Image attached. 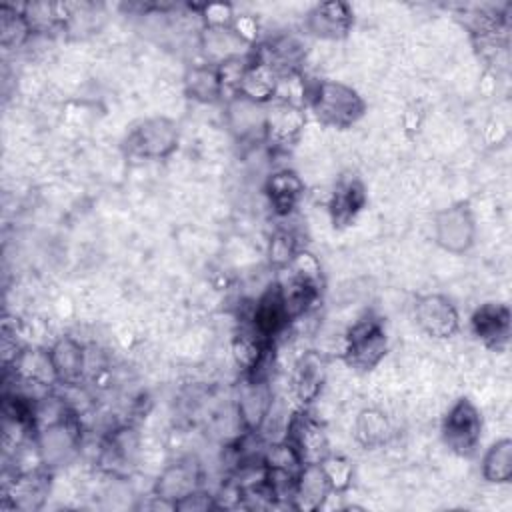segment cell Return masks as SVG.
Here are the masks:
<instances>
[{"label": "cell", "instance_id": "23", "mask_svg": "<svg viewBox=\"0 0 512 512\" xmlns=\"http://www.w3.org/2000/svg\"><path fill=\"white\" fill-rule=\"evenodd\" d=\"M324 378H326L324 358L318 352H314V350L304 352L300 356V360L296 362V368H294L292 388H294L296 400L302 406L310 404L320 394Z\"/></svg>", "mask_w": 512, "mask_h": 512}, {"label": "cell", "instance_id": "31", "mask_svg": "<svg viewBox=\"0 0 512 512\" xmlns=\"http://www.w3.org/2000/svg\"><path fill=\"white\" fill-rule=\"evenodd\" d=\"M248 56L232 58V60H226V62L216 66L218 68V78H220V96L226 98V102L240 94V84H242V78H244Z\"/></svg>", "mask_w": 512, "mask_h": 512}, {"label": "cell", "instance_id": "24", "mask_svg": "<svg viewBox=\"0 0 512 512\" xmlns=\"http://www.w3.org/2000/svg\"><path fill=\"white\" fill-rule=\"evenodd\" d=\"M10 364L14 366L16 378H20L26 384H34L42 388L56 384V374H54V366L48 350L22 348Z\"/></svg>", "mask_w": 512, "mask_h": 512}, {"label": "cell", "instance_id": "32", "mask_svg": "<svg viewBox=\"0 0 512 512\" xmlns=\"http://www.w3.org/2000/svg\"><path fill=\"white\" fill-rule=\"evenodd\" d=\"M320 468H322V472L326 474V480H328L332 492H344V490L350 486L354 468H352V464H350L346 458L328 454V456L320 462Z\"/></svg>", "mask_w": 512, "mask_h": 512}, {"label": "cell", "instance_id": "2", "mask_svg": "<svg viewBox=\"0 0 512 512\" xmlns=\"http://www.w3.org/2000/svg\"><path fill=\"white\" fill-rule=\"evenodd\" d=\"M482 438V416L470 398H458L442 420V440L458 456H472Z\"/></svg>", "mask_w": 512, "mask_h": 512}, {"label": "cell", "instance_id": "17", "mask_svg": "<svg viewBox=\"0 0 512 512\" xmlns=\"http://www.w3.org/2000/svg\"><path fill=\"white\" fill-rule=\"evenodd\" d=\"M226 120H228L230 132L238 140H254L256 136L264 140L266 104H258L244 96H236L228 100Z\"/></svg>", "mask_w": 512, "mask_h": 512}, {"label": "cell", "instance_id": "29", "mask_svg": "<svg viewBox=\"0 0 512 512\" xmlns=\"http://www.w3.org/2000/svg\"><path fill=\"white\" fill-rule=\"evenodd\" d=\"M298 240L294 236V232L290 230H276L270 238V244H268V262L278 268V270H284L290 266V262L294 260V256L298 254Z\"/></svg>", "mask_w": 512, "mask_h": 512}, {"label": "cell", "instance_id": "1", "mask_svg": "<svg viewBox=\"0 0 512 512\" xmlns=\"http://www.w3.org/2000/svg\"><path fill=\"white\" fill-rule=\"evenodd\" d=\"M306 102L314 116L324 126L332 128H350L366 110L362 96L352 86L336 80H318L312 88H308Z\"/></svg>", "mask_w": 512, "mask_h": 512}, {"label": "cell", "instance_id": "7", "mask_svg": "<svg viewBox=\"0 0 512 512\" xmlns=\"http://www.w3.org/2000/svg\"><path fill=\"white\" fill-rule=\"evenodd\" d=\"M284 440H288L296 450L302 466L320 464L330 454L324 428L304 410L292 414Z\"/></svg>", "mask_w": 512, "mask_h": 512}, {"label": "cell", "instance_id": "35", "mask_svg": "<svg viewBox=\"0 0 512 512\" xmlns=\"http://www.w3.org/2000/svg\"><path fill=\"white\" fill-rule=\"evenodd\" d=\"M176 510H182V512H206V510H212V508H218L216 504V496L204 492L202 488L186 494L184 498H180L176 504H174Z\"/></svg>", "mask_w": 512, "mask_h": 512}, {"label": "cell", "instance_id": "15", "mask_svg": "<svg viewBox=\"0 0 512 512\" xmlns=\"http://www.w3.org/2000/svg\"><path fill=\"white\" fill-rule=\"evenodd\" d=\"M56 382L62 386H78L86 372L84 346L72 336H60L50 348Z\"/></svg>", "mask_w": 512, "mask_h": 512}, {"label": "cell", "instance_id": "3", "mask_svg": "<svg viewBox=\"0 0 512 512\" xmlns=\"http://www.w3.org/2000/svg\"><path fill=\"white\" fill-rule=\"evenodd\" d=\"M178 146V126L166 116L140 122L126 138V150L140 160L168 158Z\"/></svg>", "mask_w": 512, "mask_h": 512}, {"label": "cell", "instance_id": "10", "mask_svg": "<svg viewBox=\"0 0 512 512\" xmlns=\"http://www.w3.org/2000/svg\"><path fill=\"white\" fill-rule=\"evenodd\" d=\"M510 308L502 302H486L478 306L470 318L472 330L488 348L504 350L510 340Z\"/></svg>", "mask_w": 512, "mask_h": 512}, {"label": "cell", "instance_id": "21", "mask_svg": "<svg viewBox=\"0 0 512 512\" xmlns=\"http://www.w3.org/2000/svg\"><path fill=\"white\" fill-rule=\"evenodd\" d=\"M200 46L208 64L214 66L250 54V44H246L232 28H204L200 36Z\"/></svg>", "mask_w": 512, "mask_h": 512}, {"label": "cell", "instance_id": "36", "mask_svg": "<svg viewBox=\"0 0 512 512\" xmlns=\"http://www.w3.org/2000/svg\"><path fill=\"white\" fill-rule=\"evenodd\" d=\"M232 30L246 42V44H252L258 36V22L252 18V16H236L234 24H232Z\"/></svg>", "mask_w": 512, "mask_h": 512}, {"label": "cell", "instance_id": "34", "mask_svg": "<svg viewBox=\"0 0 512 512\" xmlns=\"http://www.w3.org/2000/svg\"><path fill=\"white\" fill-rule=\"evenodd\" d=\"M204 28H232L236 16L230 4H206L200 6Z\"/></svg>", "mask_w": 512, "mask_h": 512}, {"label": "cell", "instance_id": "14", "mask_svg": "<svg viewBox=\"0 0 512 512\" xmlns=\"http://www.w3.org/2000/svg\"><path fill=\"white\" fill-rule=\"evenodd\" d=\"M200 478H202V472L196 460L192 458L178 460L158 476L154 484V494L176 504L180 498L200 488Z\"/></svg>", "mask_w": 512, "mask_h": 512}, {"label": "cell", "instance_id": "16", "mask_svg": "<svg viewBox=\"0 0 512 512\" xmlns=\"http://www.w3.org/2000/svg\"><path fill=\"white\" fill-rule=\"evenodd\" d=\"M366 204V190L364 184L360 182V178L346 174L342 176L332 194H330V202H328V212L332 218V224L338 228L348 226L358 212L364 208Z\"/></svg>", "mask_w": 512, "mask_h": 512}, {"label": "cell", "instance_id": "8", "mask_svg": "<svg viewBox=\"0 0 512 512\" xmlns=\"http://www.w3.org/2000/svg\"><path fill=\"white\" fill-rule=\"evenodd\" d=\"M306 122L304 106L272 100L266 104V124H264V140L278 150H286L292 146Z\"/></svg>", "mask_w": 512, "mask_h": 512}, {"label": "cell", "instance_id": "25", "mask_svg": "<svg viewBox=\"0 0 512 512\" xmlns=\"http://www.w3.org/2000/svg\"><path fill=\"white\" fill-rule=\"evenodd\" d=\"M136 446H138V438H136L134 430L128 426L118 428L104 442V446L100 450L98 464H102V468L108 472H118L134 460Z\"/></svg>", "mask_w": 512, "mask_h": 512}, {"label": "cell", "instance_id": "13", "mask_svg": "<svg viewBox=\"0 0 512 512\" xmlns=\"http://www.w3.org/2000/svg\"><path fill=\"white\" fill-rule=\"evenodd\" d=\"M288 322L290 316L286 312L280 286L272 284L254 304L252 330L266 342H272V338L278 336L288 326Z\"/></svg>", "mask_w": 512, "mask_h": 512}, {"label": "cell", "instance_id": "4", "mask_svg": "<svg viewBox=\"0 0 512 512\" xmlns=\"http://www.w3.org/2000/svg\"><path fill=\"white\" fill-rule=\"evenodd\" d=\"M388 338L378 318L358 320L346 334L344 360L356 370H372L386 354Z\"/></svg>", "mask_w": 512, "mask_h": 512}, {"label": "cell", "instance_id": "9", "mask_svg": "<svg viewBox=\"0 0 512 512\" xmlns=\"http://www.w3.org/2000/svg\"><path fill=\"white\" fill-rule=\"evenodd\" d=\"M414 316L418 326L432 338L444 340L458 332L460 316L456 306L442 294L420 296L414 304Z\"/></svg>", "mask_w": 512, "mask_h": 512}, {"label": "cell", "instance_id": "26", "mask_svg": "<svg viewBox=\"0 0 512 512\" xmlns=\"http://www.w3.org/2000/svg\"><path fill=\"white\" fill-rule=\"evenodd\" d=\"M184 90L186 94L202 104H210L220 100V78L218 68L214 64H198L186 70L184 74Z\"/></svg>", "mask_w": 512, "mask_h": 512}, {"label": "cell", "instance_id": "19", "mask_svg": "<svg viewBox=\"0 0 512 512\" xmlns=\"http://www.w3.org/2000/svg\"><path fill=\"white\" fill-rule=\"evenodd\" d=\"M50 490V474L46 470H30L16 474L14 480L4 486L6 500L18 510H38Z\"/></svg>", "mask_w": 512, "mask_h": 512}, {"label": "cell", "instance_id": "28", "mask_svg": "<svg viewBox=\"0 0 512 512\" xmlns=\"http://www.w3.org/2000/svg\"><path fill=\"white\" fill-rule=\"evenodd\" d=\"M390 424L378 410H362L354 422V436L364 448H378L390 438Z\"/></svg>", "mask_w": 512, "mask_h": 512}, {"label": "cell", "instance_id": "11", "mask_svg": "<svg viewBox=\"0 0 512 512\" xmlns=\"http://www.w3.org/2000/svg\"><path fill=\"white\" fill-rule=\"evenodd\" d=\"M352 10L346 2L332 0L316 4L306 14V30L322 40H340L352 28Z\"/></svg>", "mask_w": 512, "mask_h": 512}, {"label": "cell", "instance_id": "30", "mask_svg": "<svg viewBox=\"0 0 512 512\" xmlns=\"http://www.w3.org/2000/svg\"><path fill=\"white\" fill-rule=\"evenodd\" d=\"M290 270V276L320 290L322 292V286H324V278H322V268H320V262L318 258L308 252V250H298V254L294 256V260L290 262L288 266Z\"/></svg>", "mask_w": 512, "mask_h": 512}, {"label": "cell", "instance_id": "12", "mask_svg": "<svg viewBox=\"0 0 512 512\" xmlns=\"http://www.w3.org/2000/svg\"><path fill=\"white\" fill-rule=\"evenodd\" d=\"M272 400V388L266 378H246L238 392V416L246 432H258L272 406Z\"/></svg>", "mask_w": 512, "mask_h": 512}, {"label": "cell", "instance_id": "18", "mask_svg": "<svg viewBox=\"0 0 512 512\" xmlns=\"http://www.w3.org/2000/svg\"><path fill=\"white\" fill-rule=\"evenodd\" d=\"M278 78H280V72L274 66H270L268 62L258 58L254 52H250L238 96H244L258 104H270L276 96Z\"/></svg>", "mask_w": 512, "mask_h": 512}, {"label": "cell", "instance_id": "6", "mask_svg": "<svg viewBox=\"0 0 512 512\" xmlns=\"http://www.w3.org/2000/svg\"><path fill=\"white\" fill-rule=\"evenodd\" d=\"M80 446V428L72 414L36 432L38 458L46 468L62 466Z\"/></svg>", "mask_w": 512, "mask_h": 512}, {"label": "cell", "instance_id": "27", "mask_svg": "<svg viewBox=\"0 0 512 512\" xmlns=\"http://www.w3.org/2000/svg\"><path fill=\"white\" fill-rule=\"evenodd\" d=\"M482 476L492 484H504L512 478V440H496L482 460Z\"/></svg>", "mask_w": 512, "mask_h": 512}, {"label": "cell", "instance_id": "22", "mask_svg": "<svg viewBox=\"0 0 512 512\" xmlns=\"http://www.w3.org/2000/svg\"><path fill=\"white\" fill-rule=\"evenodd\" d=\"M272 210L280 216L290 214L304 194V182L294 170H278L266 178L264 184Z\"/></svg>", "mask_w": 512, "mask_h": 512}, {"label": "cell", "instance_id": "33", "mask_svg": "<svg viewBox=\"0 0 512 512\" xmlns=\"http://www.w3.org/2000/svg\"><path fill=\"white\" fill-rule=\"evenodd\" d=\"M0 30H2V44H20L30 32L22 8L16 10L12 6H2V20H0Z\"/></svg>", "mask_w": 512, "mask_h": 512}, {"label": "cell", "instance_id": "20", "mask_svg": "<svg viewBox=\"0 0 512 512\" xmlns=\"http://www.w3.org/2000/svg\"><path fill=\"white\" fill-rule=\"evenodd\" d=\"M332 494V488L322 472L320 464H306L300 468L296 478V490L292 496V508L302 512L318 510L324 500Z\"/></svg>", "mask_w": 512, "mask_h": 512}, {"label": "cell", "instance_id": "5", "mask_svg": "<svg viewBox=\"0 0 512 512\" xmlns=\"http://www.w3.org/2000/svg\"><path fill=\"white\" fill-rule=\"evenodd\" d=\"M434 240L450 254H464L476 238V222L468 204L458 202L434 214Z\"/></svg>", "mask_w": 512, "mask_h": 512}]
</instances>
